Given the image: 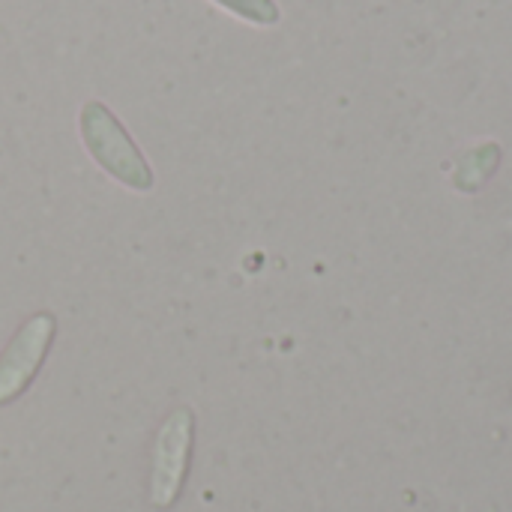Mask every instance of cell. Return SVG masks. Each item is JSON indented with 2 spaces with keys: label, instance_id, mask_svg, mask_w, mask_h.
I'll return each instance as SVG.
<instances>
[{
  "label": "cell",
  "instance_id": "1",
  "mask_svg": "<svg viewBox=\"0 0 512 512\" xmlns=\"http://www.w3.org/2000/svg\"><path fill=\"white\" fill-rule=\"evenodd\" d=\"M192 432H195V417L189 408H177L159 432L156 441V459H153V504L159 510L174 507L180 498L186 468H189V453H192Z\"/></svg>",
  "mask_w": 512,
  "mask_h": 512
},
{
  "label": "cell",
  "instance_id": "2",
  "mask_svg": "<svg viewBox=\"0 0 512 512\" xmlns=\"http://www.w3.org/2000/svg\"><path fill=\"white\" fill-rule=\"evenodd\" d=\"M84 135L90 141L93 156L123 183L135 186V189H150L153 186V174L147 168V162L135 153L132 141L123 135V129H117V123L108 117L105 108L90 105L84 111Z\"/></svg>",
  "mask_w": 512,
  "mask_h": 512
},
{
  "label": "cell",
  "instance_id": "3",
  "mask_svg": "<svg viewBox=\"0 0 512 512\" xmlns=\"http://www.w3.org/2000/svg\"><path fill=\"white\" fill-rule=\"evenodd\" d=\"M51 339H54V315L48 312L33 315L18 330V336L0 357V405L12 402L21 390L30 387L33 375L42 366L45 351L51 348Z\"/></svg>",
  "mask_w": 512,
  "mask_h": 512
}]
</instances>
